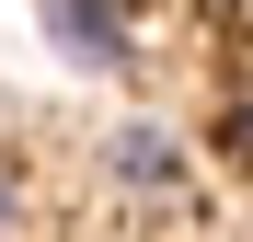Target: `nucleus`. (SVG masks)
I'll list each match as a JSON object with an SVG mask.
<instances>
[{"instance_id":"nucleus-1","label":"nucleus","mask_w":253,"mask_h":242,"mask_svg":"<svg viewBox=\"0 0 253 242\" xmlns=\"http://www.w3.org/2000/svg\"><path fill=\"white\" fill-rule=\"evenodd\" d=\"M46 12V35H58V58H81V69H126L138 47H126V0H35Z\"/></svg>"},{"instance_id":"nucleus-2","label":"nucleus","mask_w":253,"mask_h":242,"mask_svg":"<svg viewBox=\"0 0 253 242\" xmlns=\"http://www.w3.org/2000/svg\"><path fill=\"white\" fill-rule=\"evenodd\" d=\"M104 173H115L126 196H173V185H184V150H173V127H115Z\"/></svg>"},{"instance_id":"nucleus-3","label":"nucleus","mask_w":253,"mask_h":242,"mask_svg":"<svg viewBox=\"0 0 253 242\" xmlns=\"http://www.w3.org/2000/svg\"><path fill=\"white\" fill-rule=\"evenodd\" d=\"M219 150H230V173H253V69L230 81V104H219Z\"/></svg>"},{"instance_id":"nucleus-4","label":"nucleus","mask_w":253,"mask_h":242,"mask_svg":"<svg viewBox=\"0 0 253 242\" xmlns=\"http://www.w3.org/2000/svg\"><path fill=\"white\" fill-rule=\"evenodd\" d=\"M0 231H23V185L12 173H0Z\"/></svg>"},{"instance_id":"nucleus-5","label":"nucleus","mask_w":253,"mask_h":242,"mask_svg":"<svg viewBox=\"0 0 253 242\" xmlns=\"http://www.w3.org/2000/svg\"><path fill=\"white\" fill-rule=\"evenodd\" d=\"M207 12H253V0H207Z\"/></svg>"},{"instance_id":"nucleus-6","label":"nucleus","mask_w":253,"mask_h":242,"mask_svg":"<svg viewBox=\"0 0 253 242\" xmlns=\"http://www.w3.org/2000/svg\"><path fill=\"white\" fill-rule=\"evenodd\" d=\"M126 12H138V0H126Z\"/></svg>"}]
</instances>
